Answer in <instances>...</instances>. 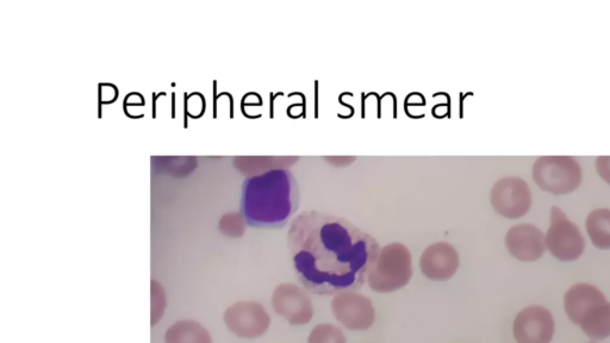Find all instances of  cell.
I'll list each match as a JSON object with an SVG mask.
<instances>
[{
    "instance_id": "1",
    "label": "cell",
    "mask_w": 610,
    "mask_h": 343,
    "mask_svg": "<svg viewBox=\"0 0 610 343\" xmlns=\"http://www.w3.org/2000/svg\"><path fill=\"white\" fill-rule=\"evenodd\" d=\"M288 246L297 279L319 296L359 291L381 253L373 236L317 210L303 211L292 221Z\"/></svg>"
},
{
    "instance_id": "15",
    "label": "cell",
    "mask_w": 610,
    "mask_h": 343,
    "mask_svg": "<svg viewBox=\"0 0 610 343\" xmlns=\"http://www.w3.org/2000/svg\"><path fill=\"white\" fill-rule=\"evenodd\" d=\"M165 343H213V339L201 323L179 321L168 328Z\"/></svg>"
},
{
    "instance_id": "17",
    "label": "cell",
    "mask_w": 610,
    "mask_h": 343,
    "mask_svg": "<svg viewBox=\"0 0 610 343\" xmlns=\"http://www.w3.org/2000/svg\"><path fill=\"white\" fill-rule=\"evenodd\" d=\"M308 343H346L344 333L333 324L323 323L317 326L311 332Z\"/></svg>"
},
{
    "instance_id": "8",
    "label": "cell",
    "mask_w": 610,
    "mask_h": 343,
    "mask_svg": "<svg viewBox=\"0 0 610 343\" xmlns=\"http://www.w3.org/2000/svg\"><path fill=\"white\" fill-rule=\"evenodd\" d=\"M491 204L501 216L515 220L525 216L531 209V190L525 180L520 178L502 179L491 192Z\"/></svg>"
},
{
    "instance_id": "19",
    "label": "cell",
    "mask_w": 610,
    "mask_h": 343,
    "mask_svg": "<svg viewBox=\"0 0 610 343\" xmlns=\"http://www.w3.org/2000/svg\"><path fill=\"white\" fill-rule=\"evenodd\" d=\"M222 230L224 233L230 236H240L244 233V226H242V222L239 218H229V221L226 220L223 222Z\"/></svg>"
},
{
    "instance_id": "10",
    "label": "cell",
    "mask_w": 610,
    "mask_h": 343,
    "mask_svg": "<svg viewBox=\"0 0 610 343\" xmlns=\"http://www.w3.org/2000/svg\"><path fill=\"white\" fill-rule=\"evenodd\" d=\"M272 305L276 313L286 318L291 326H304L313 320V303L307 293L296 285H279L273 292Z\"/></svg>"
},
{
    "instance_id": "13",
    "label": "cell",
    "mask_w": 610,
    "mask_h": 343,
    "mask_svg": "<svg viewBox=\"0 0 610 343\" xmlns=\"http://www.w3.org/2000/svg\"><path fill=\"white\" fill-rule=\"evenodd\" d=\"M606 301L605 295L594 285L580 283L572 286L564 297V308L570 321L580 326L583 317L594 305Z\"/></svg>"
},
{
    "instance_id": "6",
    "label": "cell",
    "mask_w": 610,
    "mask_h": 343,
    "mask_svg": "<svg viewBox=\"0 0 610 343\" xmlns=\"http://www.w3.org/2000/svg\"><path fill=\"white\" fill-rule=\"evenodd\" d=\"M230 332L242 339H257L270 328L271 318L257 302H239L228 308L223 317Z\"/></svg>"
},
{
    "instance_id": "16",
    "label": "cell",
    "mask_w": 610,
    "mask_h": 343,
    "mask_svg": "<svg viewBox=\"0 0 610 343\" xmlns=\"http://www.w3.org/2000/svg\"><path fill=\"white\" fill-rule=\"evenodd\" d=\"M587 230L596 248L610 249V210L597 209L587 218Z\"/></svg>"
},
{
    "instance_id": "14",
    "label": "cell",
    "mask_w": 610,
    "mask_h": 343,
    "mask_svg": "<svg viewBox=\"0 0 610 343\" xmlns=\"http://www.w3.org/2000/svg\"><path fill=\"white\" fill-rule=\"evenodd\" d=\"M578 327H581L590 339H607L610 336V303L603 301L594 305Z\"/></svg>"
},
{
    "instance_id": "4",
    "label": "cell",
    "mask_w": 610,
    "mask_h": 343,
    "mask_svg": "<svg viewBox=\"0 0 610 343\" xmlns=\"http://www.w3.org/2000/svg\"><path fill=\"white\" fill-rule=\"evenodd\" d=\"M582 168L571 157H541L534 162L533 179L541 190L562 196L582 183Z\"/></svg>"
},
{
    "instance_id": "11",
    "label": "cell",
    "mask_w": 610,
    "mask_h": 343,
    "mask_svg": "<svg viewBox=\"0 0 610 343\" xmlns=\"http://www.w3.org/2000/svg\"><path fill=\"white\" fill-rule=\"evenodd\" d=\"M506 246L510 254L520 261H537L546 252L545 236L532 224H518L509 230Z\"/></svg>"
},
{
    "instance_id": "12",
    "label": "cell",
    "mask_w": 610,
    "mask_h": 343,
    "mask_svg": "<svg viewBox=\"0 0 610 343\" xmlns=\"http://www.w3.org/2000/svg\"><path fill=\"white\" fill-rule=\"evenodd\" d=\"M423 276L437 282L451 279L459 267V255L445 242L435 243L422 254L420 261Z\"/></svg>"
},
{
    "instance_id": "18",
    "label": "cell",
    "mask_w": 610,
    "mask_h": 343,
    "mask_svg": "<svg viewBox=\"0 0 610 343\" xmlns=\"http://www.w3.org/2000/svg\"><path fill=\"white\" fill-rule=\"evenodd\" d=\"M166 304L164 289L157 282H152V326H155L164 316Z\"/></svg>"
},
{
    "instance_id": "3",
    "label": "cell",
    "mask_w": 610,
    "mask_h": 343,
    "mask_svg": "<svg viewBox=\"0 0 610 343\" xmlns=\"http://www.w3.org/2000/svg\"><path fill=\"white\" fill-rule=\"evenodd\" d=\"M412 277V255L408 248L401 243H391L381 249L367 280L373 291L390 293L404 288Z\"/></svg>"
},
{
    "instance_id": "2",
    "label": "cell",
    "mask_w": 610,
    "mask_h": 343,
    "mask_svg": "<svg viewBox=\"0 0 610 343\" xmlns=\"http://www.w3.org/2000/svg\"><path fill=\"white\" fill-rule=\"evenodd\" d=\"M300 205V187L289 170L270 171L247 180L244 214L253 227L279 229L286 226Z\"/></svg>"
},
{
    "instance_id": "5",
    "label": "cell",
    "mask_w": 610,
    "mask_h": 343,
    "mask_svg": "<svg viewBox=\"0 0 610 343\" xmlns=\"http://www.w3.org/2000/svg\"><path fill=\"white\" fill-rule=\"evenodd\" d=\"M546 248L560 261H576L582 257L585 240L580 228L558 207L551 209V226L545 236Z\"/></svg>"
},
{
    "instance_id": "7",
    "label": "cell",
    "mask_w": 610,
    "mask_h": 343,
    "mask_svg": "<svg viewBox=\"0 0 610 343\" xmlns=\"http://www.w3.org/2000/svg\"><path fill=\"white\" fill-rule=\"evenodd\" d=\"M332 311L342 326L356 332L370 329L376 321V310L371 299L359 293H338L333 298Z\"/></svg>"
},
{
    "instance_id": "9",
    "label": "cell",
    "mask_w": 610,
    "mask_h": 343,
    "mask_svg": "<svg viewBox=\"0 0 610 343\" xmlns=\"http://www.w3.org/2000/svg\"><path fill=\"white\" fill-rule=\"evenodd\" d=\"M555 329L551 311L540 305H532L516 316L513 333L518 343H550Z\"/></svg>"
},
{
    "instance_id": "20",
    "label": "cell",
    "mask_w": 610,
    "mask_h": 343,
    "mask_svg": "<svg viewBox=\"0 0 610 343\" xmlns=\"http://www.w3.org/2000/svg\"><path fill=\"white\" fill-rule=\"evenodd\" d=\"M596 171L600 177L610 185V157L596 159Z\"/></svg>"
}]
</instances>
